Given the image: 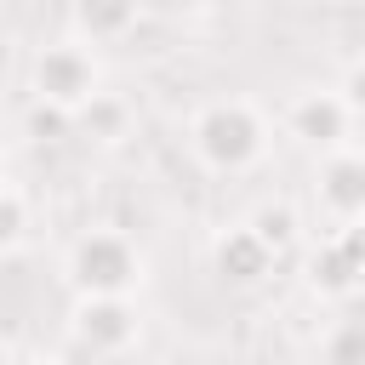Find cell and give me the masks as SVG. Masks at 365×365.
<instances>
[{
  "label": "cell",
  "mask_w": 365,
  "mask_h": 365,
  "mask_svg": "<svg viewBox=\"0 0 365 365\" xmlns=\"http://www.w3.org/2000/svg\"><path fill=\"white\" fill-rule=\"evenodd\" d=\"M188 148L205 171H222V177H240L262 160L268 148V125L262 114L245 103V97H217L205 103L194 120H188Z\"/></svg>",
  "instance_id": "1"
},
{
  "label": "cell",
  "mask_w": 365,
  "mask_h": 365,
  "mask_svg": "<svg viewBox=\"0 0 365 365\" xmlns=\"http://www.w3.org/2000/svg\"><path fill=\"white\" fill-rule=\"evenodd\" d=\"M63 279L74 285V297H114V291H137L143 285V251L131 234L120 228H86L68 257H63Z\"/></svg>",
  "instance_id": "2"
},
{
  "label": "cell",
  "mask_w": 365,
  "mask_h": 365,
  "mask_svg": "<svg viewBox=\"0 0 365 365\" xmlns=\"http://www.w3.org/2000/svg\"><path fill=\"white\" fill-rule=\"evenodd\" d=\"M29 91H34L40 103H57V108L80 114V108L103 91V63H97L91 40L74 34V40H51V46H40L34 63H29Z\"/></svg>",
  "instance_id": "3"
},
{
  "label": "cell",
  "mask_w": 365,
  "mask_h": 365,
  "mask_svg": "<svg viewBox=\"0 0 365 365\" xmlns=\"http://www.w3.org/2000/svg\"><path fill=\"white\" fill-rule=\"evenodd\" d=\"M137 336H143V308L131 302V291H114V297H74V314H68V354L114 359V354L137 348Z\"/></svg>",
  "instance_id": "4"
},
{
  "label": "cell",
  "mask_w": 365,
  "mask_h": 365,
  "mask_svg": "<svg viewBox=\"0 0 365 365\" xmlns=\"http://www.w3.org/2000/svg\"><path fill=\"white\" fill-rule=\"evenodd\" d=\"M365 285V222H342L308 251V291L325 302H348Z\"/></svg>",
  "instance_id": "5"
},
{
  "label": "cell",
  "mask_w": 365,
  "mask_h": 365,
  "mask_svg": "<svg viewBox=\"0 0 365 365\" xmlns=\"http://www.w3.org/2000/svg\"><path fill=\"white\" fill-rule=\"evenodd\" d=\"M314 194L331 222H365V154L342 148V143L325 148V160L314 171Z\"/></svg>",
  "instance_id": "6"
},
{
  "label": "cell",
  "mask_w": 365,
  "mask_h": 365,
  "mask_svg": "<svg viewBox=\"0 0 365 365\" xmlns=\"http://www.w3.org/2000/svg\"><path fill=\"white\" fill-rule=\"evenodd\" d=\"M274 262H279V251H274L251 222H234V228H222V234L211 240V274H217L222 285L251 291V285H262V279L274 274Z\"/></svg>",
  "instance_id": "7"
},
{
  "label": "cell",
  "mask_w": 365,
  "mask_h": 365,
  "mask_svg": "<svg viewBox=\"0 0 365 365\" xmlns=\"http://www.w3.org/2000/svg\"><path fill=\"white\" fill-rule=\"evenodd\" d=\"M348 125H354V114H348V103L336 97V86L331 91H297L291 97V108H285V137L291 143H302V148H336L342 137H348Z\"/></svg>",
  "instance_id": "8"
},
{
  "label": "cell",
  "mask_w": 365,
  "mask_h": 365,
  "mask_svg": "<svg viewBox=\"0 0 365 365\" xmlns=\"http://www.w3.org/2000/svg\"><path fill=\"white\" fill-rule=\"evenodd\" d=\"M68 17H74V34H80V40H91V46H114V40H125V34L137 29L143 0H74Z\"/></svg>",
  "instance_id": "9"
},
{
  "label": "cell",
  "mask_w": 365,
  "mask_h": 365,
  "mask_svg": "<svg viewBox=\"0 0 365 365\" xmlns=\"http://www.w3.org/2000/svg\"><path fill=\"white\" fill-rule=\"evenodd\" d=\"M80 125H86V137H97V143H120L125 137V120H131V108L114 97V91H97L80 114H74Z\"/></svg>",
  "instance_id": "10"
},
{
  "label": "cell",
  "mask_w": 365,
  "mask_h": 365,
  "mask_svg": "<svg viewBox=\"0 0 365 365\" xmlns=\"http://www.w3.org/2000/svg\"><path fill=\"white\" fill-rule=\"evenodd\" d=\"M245 222H251V228H257V234H262V240H268L279 257L297 245V211H291V205H274V200H262V205H257Z\"/></svg>",
  "instance_id": "11"
},
{
  "label": "cell",
  "mask_w": 365,
  "mask_h": 365,
  "mask_svg": "<svg viewBox=\"0 0 365 365\" xmlns=\"http://www.w3.org/2000/svg\"><path fill=\"white\" fill-rule=\"evenodd\" d=\"M23 131L34 137V143H63L68 131H74V114L68 108H57V103H29V114H23Z\"/></svg>",
  "instance_id": "12"
},
{
  "label": "cell",
  "mask_w": 365,
  "mask_h": 365,
  "mask_svg": "<svg viewBox=\"0 0 365 365\" xmlns=\"http://www.w3.org/2000/svg\"><path fill=\"white\" fill-rule=\"evenodd\" d=\"M23 240H29V200L6 182L0 188V257H11Z\"/></svg>",
  "instance_id": "13"
},
{
  "label": "cell",
  "mask_w": 365,
  "mask_h": 365,
  "mask_svg": "<svg viewBox=\"0 0 365 365\" xmlns=\"http://www.w3.org/2000/svg\"><path fill=\"white\" fill-rule=\"evenodd\" d=\"M319 354H325V359H365V325H336V331H325Z\"/></svg>",
  "instance_id": "14"
},
{
  "label": "cell",
  "mask_w": 365,
  "mask_h": 365,
  "mask_svg": "<svg viewBox=\"0 0 365 365\" xmlns=\"http://www.w3.org/2000/svg\"><path fill=\"white\" fill-rule=\"evenodd\" d=\"M336 97L348 103V114H354V120H365V57H354V63L342 68V80H336Z\"/></svg>",
  "instance_id": "15"
},
{
  "label": "cell",
  "mask_w": 365,
  "mask_h": 365,
  "mask_svg": "<svg viewBox=\"0 0 365 365\" xmlns=\"http://www.w3.org/2000/svg\"><path fill=\"white\" fill-rule=\"evenodd\" d=\"M154 11H165V17H188V11H200L205 0H148Z\"/></svg>",
  "instance_id": "16"
},
{
  "label": "cell",
  "mask_w": 365,
  "mask_h": 365,
  "mask_svg": "<svg viewBox=\"0 0 365 365\" xmlns=\"http://www.w3.org/2000/svg\"><path fill=\"white\" fill-rule=\"evenodd\" d=\"M0 188H6V160H0Z\"/></svg>",
  "instance_id": "17"
},
{
  "label": "cell",
  "mask_w": 365,
  "mask_h": 365,
  "mask_svg": "<svg viewBox=\"0 0 365 365\" xmlns=\"http://www.w3.org/2000/svg\"><path fill=\"white\" fill-rule=\"evenodd\" d=\"M359 6H365V0H359Z\"/></svg>",
  "instance_id": "18"
}]
</instances>
